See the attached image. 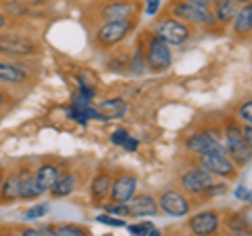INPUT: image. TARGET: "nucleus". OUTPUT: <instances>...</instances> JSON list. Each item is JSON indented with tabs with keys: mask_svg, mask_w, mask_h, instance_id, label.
Returning a JSON list of instances; mask_svg holds the SVG:
<instances>
[{
	"mask_svg": "<svg viewBox=\"0 0 252 236\" xmlns=\"http://www.w3.org/2000/svg\"><path fill=\"white\" fill-rule=\"evenodd\" d=\"M189 160H193L198 167L206 169L210 175L217 179H227L233 182L240 175V167H235V162L227 156V152H212V154H200V156H189Z\"/></svg>",
	"mask_w": 252,
	"mask_h": 236,
	"instance_id": "1a4fd4ad",
	"label": "nucleus"
},
{
	"mask_svg": "<svg viewBox=\"0 0 252 236\" xmlns=\"http://www.w3.org/2000/svg\"><path fill=\"white\" fill-rule=\"evenodd\" d=\"M9 26H11V19H9V17H6V15H4L2 11H0V30L9 28Z\"/></svg>",
	"mask_w": 252,
	"mask_h": 236,
	"instance_id": "ea45409f",
	"label": "nucleus"
},
{
	"mask_svg": "<svg viewBox=\"0 0 252 236\" xmlns=\"http://www.w3.org/2000/svg\"><path fill=\"white\" fill-rule=\"evenodd\" d=\"M160 9H162V0H145V4H143V13L147 15V17L158 15Z\"/></svg>",
	"mask_w": 252,
	"mask_h": 236,
	"instance_id": "72a5a7b5",
	"label": "nucleus"
},
{
	"mask_svg": "<svg viewBox=\"0 0 252 236\" xmlns=\"http://www.w3.org/2000/svg\"><path fill=\"white\" fill-rule=\"evenodd\" d=\"M183 150L189 156H200V154H212V152H225L223 146V131L220 122L202 124L193 129L183 137Z\"/></svg>",
	"mask_w": 252,
	"mask_h": 236,
	"instance_id": "20e7f679",
	"label": "nucleus"
},
{
	"mask_svg": "<svg viewBox=\"0 0 252 236\" xmlns=\"http://www.w3.org/2000/svg\"><path fill=\"white\" fill-rule=\"evenodd\" d=\"M78 188H80V175H78L76 171H72V169H65L59 175V179L55 182L53 186H51V190L46 192L51 196V198H67V196H72Z\"/></svg>",
	"mask_w": 252,
	"mask_h": 236,
	"instance_id": "a211bd4d",
	"label": "nucleus"
},
{
	"mask_svg": "<svg viewBox=\"0 0 252 236\" xmlns=\"http://www.w3.org/2000/svg\"><path fill=\"white\" fill-rule=\"evenodd\" d=\"M99 110V114L103 120H116V118L126 116V110H128V104H126L124 97H109L105 101L94 106Z\"/></svg>",
	"mask_w": 252,
	"mask_h": 236,
	"instance_id": "b1692460",
	"label": "nucleus"
},
{
	"mask_svg": "<svg viewBox=\"0 0 252 236\" xmlns=\"http://www.w3.org/2000/svg\"><path fill=\"white\" fill-rule=\"evenodd\" d=\"M235 2H238V4L242 6V4H250V2H252V0H235Z\"/></svg>",
	"mask_w": 252,
	"mask_h": 236,
	"instance_id": "79ce46f5",
	"label": "nucleus"
},
{
	"mask_svg": "<svg viewBox=\"0 0 252 236\" xmlns=\"http://www.w3.org/2000/svg\"><path fill=\"white\" fill-rule=\"evenodd\" d=\"M17 175H19V200H36L40 198L42 192L36 184L34 177V169L28 167V164H21L17 167Z\"/></svg>",
	"mask_w": 252,
	"mask_h": 236,
	"instance_id": "412c9836",
	"label": "nucleus"
},
{
	"mask_svg": "<svg viewBox=\"0 0 252 236\" xmlns=\"http://www.w3.org/2000/svg\"><path fill=\"white\" fill-rule=\"evenodd\" d=\"M215 175H210V173L206 169H202L198 167L193 160H187L185 167H181L179 169V175H177V182L187 196H191V198H198V196L204 192V190H208V188L215 184Z\"/></svg>",
	"mask_w": 252,
	"mask_h": 236,
	"instance_id": "6e6552de",
	"label": "nucleus"
},
{
	"mask_svg": "<svg viewBox=\"0 0 252 236\" xmlns=\"http://www.w3.org/2000/svg\"><path fill=\"white\" fill-rule=\"evenodd\" d=\"M4 177H6V169L0 164V186H2V182H4Z\"/></svg>",
	"mask_w": 252,
	"mask_h": 236,
	"instance_id": "a19ab883",
	"label": "nucleus"
},
{
	"mask_svg": "<svg viewBox=\"0 0 252 236\" xmlns=\"http://www.w3.org/2000/svg\"><path fill=\"white\" fill-rule=\"evenodd\" d=\"M11 99H13V95L9 93V89H4V86H0V110H6V108H9Z\"/></svg>",
	"mask_w": 252,
	"mask_h": 236,
	"instance_id": "c9c22d12",
	"label": "nucleus"
},
{
	"mask_svg": "<svg viewBox=\"0 0 252 236\" xmlns=\"http://www.w3.org/2000/svg\"><path fill=\"white\" fill-rule=\"evenodd\" d=\"M191 215V213H189ZM187 230L198 236H210L219 234L220 230V211L219 209H204L193 213L191 217H187Z\"/></svg>",
	"mask_w": 252,
	"mask_h": 236,
	"instance_id": "4468645a",
	"label": "nucleus"
},
{
	"mask_svg": "<svg viewBox=\"0 0 252 236\" xmlns=\"http://www.w3.org/2000/svg\"><path fill=\"white\" fill-rule=\"evenodd\" d=\"M235 196H238V200H242V202H250V190L248 188H244V184H240L238 186V190H235Z\"/></svg>",
	"mask_w": 252,
	"mask_h": 236,
	"instance_id": "e433bc0d",
	"label": "nucleus"
},
{
	"mask_svg": "<svg viewBox=\"0 0 252 236\" xmlns=\"http://www.w3.org/2000/svg\"><path fill=\"white\" fill-rule=\"evenodd\" d=\"M122 148H124V150H128V152H135L137 148H139V141H137L135 137H128V139H126L124 144H122Z\"/></svg>",
	"mask_w": 252,
	"mask_h": 236,
	"instance_id": "4c0bfd02",
	"label": "nucleus"
},
{
	"mask_svg": "<svg viewBox=\"0 0 252 236\" xmlns=\"http://www.w3.org/2000/svg\"><path fill=\"white\" fill-rule=\"evenodd\" d=\"M158 209L170 217H187L193 209L191 196H187L181 188H166L156 196Z\"/></svg>",
	"mask_w": 252,
	"mask_h": 236,
	"instance_id": "9b49d317",
	"label": "nucleus"
},
{
	"mask_svg": "<svg viewBox=\"0 0 252 236\" xmlns=\"http://www.w3.org/2000/svg\"><path fill=\"white\" fill-rule=\"evenodd\" d=\"M162 13H166V15H170V17L183 21L191 28H206V30L219 28L215 17H212L210 9L191 4V2H187V0H168Z\"/></svg>",
	"mask_w": 252,
	"mask_h": 236,
	"instance_id": "0eeeda50",
	"label": "nucleus"
},
{
	"mask_svg": "<svg viewBox=\"0 0 252 236\" xmlns=\"http://www.w3.org/2000/svg\"><path fill=\"white\" fill-rule=\"evenodd\" d=\"M143 13V2L141 0H99L93 6V13L89 17L93 19V26L103 21H120L132 19Z\"/></svg>",
	"mask_w": 252,
	"mask_h": 236,
	"instance_id": "423d86ee",
	"label": "nucleus"
},
{
	"mask_svg": "<svg viewBox=\"0 0 252 236\" xmlns=\"http://www.w3.org/2000/svg\"><path fill=\"white\" fill-rule=\"evenodd\" d=\"M128 74H132V76H143V74H147L145 49H143V38H141V34L137 36L135 49H132V53H130V59H128Z\"/></svg>",
	"mask_w": 252,
	"mask_h": 236,
	"instance_id": "393cba45",
	"label": "nucleus"
},
{
	"mask_svg": "<svg viewBox=\"0 0 252 236\" xmlns=\"http://www.w3.org/2000/svg\"><path fill=\"white\" fill-rule=\"evenodd\" d=\"M143 38V49H145V64L149 74H164L172 68V51L170 44L164 42L152 28L141 32Z\"/></svg>",
	"mask_w": 252,
	"mask_h": 236,
	"instance_id": "39448f33",
	"label": "nucleus"
},
{
	"mask_svg": "<svg viewBox=\"0 0 252 236\" xmlns=\"http://www.w3.org/2000/svg\"><path fill=\"white\" fill-rule=\"evenodd\" d=\"M67 169V162L63 160H55V158H49V160H42L38 167L34 169V177H36V184L40 188L42 196L51 190V186L57 182L59 175L63 171Z\"/></svg>",
	"mask_w": 252,
	"mask_h": 236,
	"instance_id": "2eb2a0df",
	"label": "nucleus"
},
{
	"mask_svg": "<svg viewBox=\"0 0 252 236\" xmlns=\"http://www.w3.org/2000/svg\"><path fill=\"white\" fill-rule=\"evenodd\" d=\"M42 55V44L32 34L17 30H0V57L4 59H34Z\"/></svg>",
	"mask_w": 252,
	"mask_h": 236,
	"instance_id": "7ed1b4c3",
	"label": "nucleus"
},
{
	"mask_svg": "<svg viewBox=\"0 0 252 236\" xmlns=\"http://www.w3.org/2000/svg\"><path fill=\"white\" fill-rule=\"evenodd\" d=\"M34 82V74L23 68V59H4L0 57V84L6 89L28 86Z\"/></svg>",
	"mask_w": 252,
	"mask_h": 236,
	"instance_id": "f8f14e48",
	"label": "nucleus"
},
{
	"mask_svg": "<svg viewBox=\"0 0 252 236\" xmlns=\"http://www.w3.org/2000/svg\"><path fill=\"white\" fill-rule=\"evenodd\" d=\"M128 59L130 53H114L109 55V59L105 61V70L112 74H128Z\"/></svg>",
	"mask_w": 252,
	"mask_h": 236,
	"instance_id": "a878e982",
	"label": "nucleus"
},
{
	"mask_svg": "<svg viewBox=\"0 0 252 236\" xmlns=\"http://www.w3.org/2000/svg\"><path fill=\"white\" fill-rule=\"evenodd\" d=\"M130 234H143V236H160L162 230L152 222H139V224H126L124 226Z\"/></svg>",
	"mask_w": 252,
	"mask_h": 236,
	"instance_id": "cd10ccee",
	"label": "nucleus"
},
{
	"mask_svg": "<svg viewBox=\"0 0 252 236\" xmlns=\"http://www.w3.org/2000/svg\"><path fill=\"white\" fill-rule=\"evenodd\" d=\"M46 213H49V204H46V202H40V204H34V207L26 209L23 217H26V222H36V219H42Z\"/></svg>",
	"mask_w": 252,
	"mask_h": 236,
	"instance_id": "7c9ffc66",
	"label": "nucleus"
},
{
	"mask_svg": "<svg viewBox=\"0 0 252 236\" xmlns=\"http://www.w3.org/2000/svg\"><path fill=\"white\" fill-rule=\"evenodd\" d=\"M128 137H130V133L126 131V129H116V131L112 133V144H114V146H122Z\"/></svg>",
	"mask_w": 252,
	"mask_h": 236,
	"instance_id": "f704fd0d",
	"label": "nucleus"
},
{
	"mask_svg": "<svg viewBox=\"0 0 252 236\" xmlns=\"http://www.w3.org/2000/svg\"><path fill=\"white\" fill-rule=\"evenodd\" d=\"M112 182H114V169L101 167L97 173H94L93 179L89 182V196H91L93 204H103L109 198Z\"/></svg>",
	"mask_w": 252,
	"mask_h": 236,
	"instance_id": "dca6fc26",
	"label": "nucleus"
},
{
	"mask_svg": "<svg viewBox=\"0 0 252 236\" xmlns=\"http://www.w3.org/2000/svg\"><path fill=\"white\" fill-rule=\"evenodd\" d=\"M128 209H130V217H154L160 213L156 196L149 192H143V194L135 192V196L128 200Z\"/></svg>",
	"mask_w": 252,
	"mask_h": 236,
	"instance_id": "aec40b11",
	"label": "nucleus"
},
{
	"mask_svg": "<svg viewBox=\"0 0 252 236\" xmlns=\"http://www.w3.org/2000/svg\"><path fill=\"white\" fill-rule=\"evenodd\" d=\"M238 9H240V4L235 2V0H215L212 6H210L212 17H215L219 28L229 26L231 19L235 17V13H238Z\"/></svg>",
	"mask_w": 252,
	"mask_h": 236,
	"instance_id": "4be33fe9",
	"label": "nucleus"
},
{
	"mask_svg": "<svg viewBox=\"0 0 252 236\" xmlns=\"http://www.w3.org/2000/svg\"><path fill=\"white\" fill-rule=\"evenodd\" d=\"M220 226H225L231 234H250L252 232V213H250V202L246 209L240 211H225V217L220 215Z\"/></svg>",
	"mask_w": 252,
	"mask_h": 236,
	"instance_id": "f3484780",
	"label": "nucleus"
},
{
	"mask_svg": "<svg viewBox=\"0 0 252 236\" xmlns=\"http://www.w3.org/2000/svg\"><path fill=\"white\" fill-rule=\"evenodd\" d=\"M231 34L235 40L240 42H248L250 34H252V2L250 4H242L235 17L231 19Z\"/></svg>",
	"mask_w": 252,
	"mask_h": 236,
	"instance_id": "6ab92c4d",
	"label": "nucleus"
},
{
	"mask_svg": "<svg viewBox=\"0 0 252 236\" xmlns=\"http://www.w3.org/2000/svg\"><path fill=\"white\" fill-rule=\"evenodd\" d=\"M99 78L94 72L91 70H80V74H78V84H86V86H97Z\"/></svg>",
	"mask_w": 252,
	"mask_h": 236,
	"instance_id": "2f4dec72",
	"label": "nucleus"
},
{
	"mask_svg": "<svg viewBox=\"0 0 252 236\" xmlns=\"http://www.w3.org/2000/svg\"><path fill=\"white\" fill-rule=\"evenodd\" d=\"M220 131L227 156L235 162V167H248L252 158V144L244 137V124L235 116H223Z\"/></svg>",
	"mask_w": 252,
	"mask_h": 236,
	"instance_id": "f03ea898",
	"label": "nucleus"
},
{
	"mask_svg": "<svg viewBox=\"0 0 252 236\" xmlns=\"http://www.w3.org/2000/svg\"><path fill=\"white\" fill-rule=\"evenodd\" d=\"M139 188V175L132 171L114 169V182L109 190V200L112 202H128L135 196Z\"/></svg>",
	"mask_w": 252,
	"mask_h": 236,
	"instance_id": "ddd939ff",
	"label": "nucleus"
},
{
	"mask_svg": "<svg viewBox=\"0 0 252 236\" xmlns=\"http://www.w3.org/2000/svg\"><path fill=\"white\" fill-rule=\"evenodd\" d=\"M187 2H191V4H198V6H206V9H210L215 0H187Z\"/></svg>",
	"mask_w": 252,
	"mask_h": 236,
	"instance_id": "58836bf2",
	"label": "nucleus"
},
{
	"mask_svg": "<svg viewBox=\"0 0 252 236\" xmlns=\"http://www.w3.org/2000/svg\"><path fill=\"white\" fill-rule=\"evenodd\" d=\"M101 207L105 209V213L109 215H120V217H130V209H128V202H103Z\"/></svg>",
	"mask_w": 252,
	"mask_h": 236,
	"instance_id": "c756f323",
	"label": "nucleus"
},
{
	"mask_svg": "<svg viewBox=\"0 0 252 236\" xmlns=\"http://www.w3.org/2000/svg\"><path fill=\"white\" fill-rule=\"evenodd\" d=\"M97 222H99V224H105V226H112V228H124V226H126V219H116V217H109V213L97 215Z\"/></svg>",
	"mask_w": 252,
	"mask_h": 236,
	"instance_id": "473e14b6",
	"label": "nucleus"
},
{
	"mask_svg": "<svg viewBox=\"0 0 252 236\" xmlns=\"http://www.w3.org/2000/svg\"><path fill=\"white\" fill-rule=\"evenodd\" d=\"M233 116L238 118L242 124H250V122H252V99H250V97L242 99L240 104H238V108H235Z\"/></svg>",
	"mask_w": 252,
	"mask_h": 236,
	"instance_id": "c85d7f7f",
	"label": "nucleus"
},
{
	"mask_svg": "<svg viewBox=\"0 0 252 236\" xmlns=\"http://www.w3.org/2000/svg\"><path fill=\"white\" fill-rule=\"evenodd\" d=\"M137 28H139V17L97 23L91 34V44H93V49H97L99 53L114 51L118 44H122L126 38H130V34L135 32Z\"/></svg>",
	"mask_w": 252,
	"mask_h": 236,
	"instance_id": "f257e3e1",
	"label": "nucleus"
},
{
	"mask_svg": "<svg viewBox=\"0 0 252 236\" xmlns=\"http://www.w3.org/2000/svg\"><path fill=\"white\" fill-rule=\"evenodd\" d=\"M19 200V175L17 169L6 171V177L2 186H0V204L6 207V204H15Z\"/></svg>",
	"mask_w": 252,
	"mask_h": 236,
	"instance_id": "5701e85b",
	"label": "nucleus"
},
{
	"mask_svg": "<svg viewBox=\"0 0 252 236\" xmlns=\"http://www.w3.org/2000/svg\"><path fill=\"white\" fill-rule=\"evenodd\" d=\"M152 30L162 38L164 42H168L170 46H181V44H185L189 38L193 36L195 28L187 26V23L179 21L175 17H170V15H166V13H162L160 17L156 19Z\"/></svg>",
	"mask_w": 252,
	"mask_h": 236,
	"instance_id": "9d476101",
	"label": "nucleus"
},
{
	"mask_svg": "<svg viewBox=\"0 0 252 236\" xmlns=\"http://www.w3.org/2000/svg\"><path fill=\"white\" fill-rule=\"evenodd\" d=\"M229 192V184H227V179H220V182H217L215 179V184H212L208 190H204L200 196H198V200L195 202H204V200H210V198H217V196H223Z\"/></svg>",
	"mask_w": 252,
	"mask_h": 236,
	"instance_id": "bb28decb",
	"label": "nucleus"
}]
</instances>
